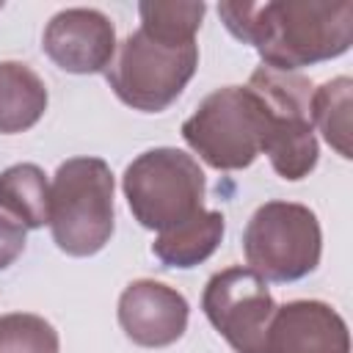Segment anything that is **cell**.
Returning a JSON list of instances; mask_svg holds the SVG:
<instances>
[{"label": "cell", "mask_w": 353, "mask_h": 353, "mask_svg": "<svg viewBox=\"0 0 353 353\" xmlns=\"http://www.w3.org/2000/svg\"><path fill=\"white\" fill-rule=\"evenodd\" d=\"M350 110H353V80L350 77H334L312 91L309 99V116L312 127H317L325 138V143L345 160L353 157V127H350Z\"/></svg>", "instance_id": "15"}, {"label": "cell", "mask_w": 353, "mask_h": 353, "mask_svg": "<svg viewBox=\"0 0 353 353\" xmlns=\"http://www.w3.org/2000/svg\"><path fill=\"white\" fill-rule=\"evenodd\" d=\"M50 232L69 256H94L116 229L113 171L102 157H72L50 182Z\"/></svg>", "instance_id": "2"}, {"label": "cell", "mask_w": 353, "mask_h": 353, "mask_svg": "<svg viewBox=\"0 0 353 353\" xmlns=\"http://www.w3.org/2000/svg\"><path fill=\"white\" fill-rule=\"evenodd\" d=\"M218 17L234 39L259 52L262 66L279 72L339 58L353 44L350 0H232L218 6Z\"/></svg>", "instance_id": "1"}, {"label": "cell", "mask_w": 353, "mask_h": 353, "mask_svg": "<svg viewBox=\"0 0 353 353\" xmlns=\"http://www.w3.org/2000/svg\"><path fill=\"white\" fill-rule=\"evenodd\" d=\"M201 309L234 353H268L276 301L259 273L243 265L218 270L204 287Z\"/></svg>", "instance_id": "8"}, {"label": "cell", "mask_w": 353, "mask_h": 353, "mask_svg": "<svg viewBox=\"0 0 353 353\" xmlns=\"http://www.w3.org/2000/svg\"><path fill=\"white\" fill-rule=\"evenodd\" d=\"M0 210L25 229H41L50 221V182L33 163H17L0 171Z\"/></svg>", "instance_id": "14"}, {"label": "cell", "mask_w": 353, "mask_h": 353, "mask_svg": "<svg viewBox=\"0 0 353 353\" xmlns=\"http://www.w3.org/2000/svg\"><path fill=\"white\" fill-rule=\"evenodd\" d=\"M190 306L174 287L138 279L119 295V325L124 336L141 347H168L182 339L188 328Z\"/></svg>", "instance_id": "10"}, {"label": "cell", "mask_w": 353, "mask_h": 353, "mask_svg": "<svg viewBox=\"0 0 353 353\" xmlns=\"http://www.w3.org/2000/svg\"><path fill=\"white\" fill-rule=\"evenodd\" d=\"M265 108L248 85H223L185 119V143L218 171L248 168L262 154Z\"/></svg>", "instance_id": "6"}, {"label": "cell", "mask_w": 353, "mask_h": 353, "mask_svg": "<svg viewBox=\"0 0 353 353\" xmlns=\"http://www.w3.org/2000/svg\"><path fill=\"white\" fill-rule=\"evenodd\" d=\"M0 8H3V3H0Z\"/></svg>", "instance_id": "19"}, {"label": "cell", "mask_w": 353, "mask_h": 353, "mask_svg": "<svg viewBox=\"0 0 353 353\" xmlns=\"http://www.w3.org/2000/svg\"><path fill=\"white\" fill-rule=\"evenodd\" d=\"M132 218L152 232H168L204 210V171L199 160L174 146L138 154L121 176Z\"/></svg>", "instance_id": "4"}, {"label": "cell", "mask_w": 353, "mask_h": 353, "mask_svg": "<svg viewBox=\"0 0 353 353\" xmlns=\"http://www.w3.org/2000/svg\"><path fill=\"white\" fill-rule=\"evenodd\" d=\"M268 353H350L347 323L323 301H290L273 312Z\"/></svg>", "instance_id": "11"}, {"label": "cell", "mask_w": 353, "mask_h": 353, "mask_svg": "<svg viewBox=\"0 0 353 353\" xmlns=\"http://www.w3.org/2000/svg\"><path fill=\"white\" fill-rule=\"evenodd\" d=\"M41 50L69 74H97L116 55V28L97 8H63L47 22Z\"/></svg>", "instance_id": "9"}, {"label": "cell", "mask_w": 353, "mask_h": 353, "mask_svg": "<svg viewBox=\"0 0 353 353\" xmlns=\"http://www.w3.org/2000/svg\"><path fill=\"white\" fill-rule=\"evenodd\" d=\"M248 88L265 108V141L262 154H268L273 171L298 182L309 176L317 165L320 149L309 116L312 83L298 72H279L270 66H256L248 77Z\"/></svg>", "instance_id": "5"}, {"label": "cell", "mask_w": 353, "mask_h": 353, "mask_svg": "<svg viewBox=\"0 0 353 353\" xmlns=\"http://www.w3.org/2000/svg\"><path fill=\"white\" fill-rule=\"evenodd\" d=\"M204 11H207L204 3H182V0L138 3L141 28L171 41H196V30L201 28Z\"/></svg>", "instance_id": "16"}, {"label": "cell", "mask_w": 353, "mask_h": 353, "mask_svg": "<svg viewBox=\"0 0 353 353\" xmlns=\"http://www.w3.org/2000/svg\"><path fill=\"white\" fill-rule=\"evenodd\" d=\"M196 69V41H171L138 28L116 47V55L105 69V80L127 108L163 113L182 97Z\"/></svg>", "instance_id": "3"}, {"label": "cell", "mask_w": 353, "mask_h": 353, "mask_svg": "<svg viewBox=\"0 0 353 353\" xmlns=\"http://www.w3.org/2000/svg\"><path fill=\"white\" fill-rule=\"evenodd\" d=\"M25 251V226L0 215V270H6Z\"/></svg>", "instance_id": "18"}, {"label": "cell", "mask_w": 353, "mask_h": 353, "mask_svg": "<svg viewBox=\"0 0 353 353\" xmlns=\"http://www.w3.org/2000/svg\"><path fill=\"white\" fill-rule=\"evenodd\" d=\"M243 254L248 268L265 281H298L320 265V221L306 204L265 201L245 223Z\"/></svg>", "instance_id": "7"}, {"label": "cell", "mask_w": 353, "mask_h": 353, "mask_svg": "<svg viewBox=\"0 0 353 353\" xmlns=\"http://www.w3.org/2000/svg\"><path fill=\"white\" fill-rule=\"evenodd\" d=\"M0 353H61V339L50 320L11 312L0 317Z\"/></svg>", "instance_id": "17"}, {"label": "cell", "mask_w": 353, "mask_h": 353, "mask_svg": "<svg viewBox=\"0 0 353 353\" xmlns=\"http://www.w3.org/2000/svg\"><path fill=\"white\" fill-rule=\"evenodd\" d=\"M47 102V85L28 63L0 61V135H17L39 124Z\"/></svg>", "instance_id": "13"}, {"label": "cell", "mask_w": 353, "mask_h": 353, "mask_svg": "<svg viewBox=\"0 0 353 353\" xmlns=\"http://www.w3.org/2000/svg\"><path fill=\"white\" fill-rule=\"evenodd\" d=\"M226 232V221L218 210H201L190 221L160 232L152 243V254L165 265V268H196L204 259L215 254Z\"/></svg>", "instance_id": "12"}]
</instances>
